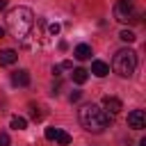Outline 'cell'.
Listing matches in <instances>:
<instances>
[{
  "label": "cell",
  "mask_w": 146,
  "mask_h": 146,
  "mask_svg": "<svg viewBox=\"0 0 146 146\" xmlns=\"http://www.w3.org/2000/svg\"><path fill=\"white\" fill-rule=\"evenodd\" d=\"M59 71H62L59 66H52V75H55V78H59Z\"/></svg>",
  "instance_id": "cell-21"
},
{
  "label": "cell",
  "mask_w": 146,
  "mask_h": 146,
  "mask_svg": "<svg viewBox=\"0 0 146 146\" xmlns=\"http://www.w3.org/2000/svg\"><path fill=\"white\" fill-rule=\"evenodd\" d=\"M78 119H80V125H82L84 130L94 132V135L103 132V130L110 128V123H112V114H107V112H105L100 105H96V103L82 105L80 112H78Z\"/></svg>",
  "instance_id": "cell-1"
},
{
  "label": "cell",
  "mask_w": 146,
  "mask_h": 146,
  "mask_svg": "<svg viewBox=\"0 0 146 146\" xmlns=\"http://www.w3.org/2000/svg\"><path fill=\"white\" fill-rule=\"evenodd\" d=\"M5 7H7V0H0V11H2Z\"/></svg>",
  "instance_id": "cell-22"
},
{
  "label": "cell",
  "mask_w": 146,
  "mask_h": 146,
  "mask_svg": "<svg viewBox=\"0 0 146 146\" xmlns=\"http://www.w3.org/2000/svg\"><path fill=\"white\" fill-rule=\"evenodd\" d=\"M139 146H146V139H141V141H139Z\"/></svg>",
  "instance_id": "cell-24"
},
{
  "label": "cell",
  "mask_w": 146,
  "mask_h": 146,
  "mask_svg": "<svg viewBox=\"0 0 146 146\" xmlns=\"http://www.w3.org/2000/svg\"><path fill=\"white\" fill-rule=\"evenodd\" d=\"M59 30H62V27H59V23H50V25H48L50 36H57V34H59Z\"/></svg>",
  "instance_id": "cell-16"
},
{
  "label": "cell",
  "mask_w": 146,
  "mask_h": 146,
  "mask_svg": "<svg viewBox=\"0 0 146 146\" xmlns=\"http://www.w3.org/2000/svg\"><path fill=\"white\" fill-rule=\"evenodd\" d=\"M80 96H82V91H71L68 100H71V103H75V100H80Z\"/></svg>",
  "instance_id": "cell-19"
},
{
  "label": "cell",
  "mask_w": 146,
  "mask_h": 146,
  "mask_svg": "<svg viewBox=\"0 0 146 146\" xmlns=\"http://www.w3.org/2000/svg\"><path fill=\"white\" fill-rule=\"evenodd\" d=\"M9 144H11L9 135H7V132H0V146H9Z\"/></svg>",
  "instance_id": "cell-17"
},
{
  "label": "cell",
  "mask_w": 146,
  "mask_h": 146,
  "mask_svg": "<svg viewBox=\"0 0 146 146\" xmlns=\"http://www.w3.org/2000/svg\"><path fill=\"white\" fill-rule=\"evenodd\" d=\"M55 132H57V128H46V132H43V135H46V139H50V141H52V139H55Z\"/></svg>",
  "instance_id": "cell-18"
},
{
  "label": "cell",
  "mask_w": 146,
  "mask_h": 146,
  "mask_svg": "<svg viewBox=\"0 0 146 146\" xmlns=\"http://www.w3.org/2000/svg\"><path fill=\"white\" fill-rule=\"evenodd\" d=\"M128 125L132 130H144L146 128V114H144V110H132L128 114Z\"/></svg>",
  "instance_id": "cell-5"
},
{
  "label": "cell",
  "mask_w": 146,
  "mask_h": 146,
  "mask_svg": "<svg viewBox=\"0 0 146 146\" xmlns=\"http://www.w3.org/2000/svg\"><path fill=\"white\" fill-rule=\"evenodd\" d=\"M11 84L14 87H27L30 84V71H25V68L14 71L11 73Z\"/></svg>",
  "instance_id": "cell-7"
},
{
  "label": "cell",
  "mask_w": 146,
  "mask_h": 146,
  "mask_svg": "<svg viewBox=\"0 0 146 146\" xmlns=\"http://www.w3.org/2000/svg\"><path fill=\"white\" fill-rule=\"evenodd\" d=\"M2 36H5V27H0V39H2Z\"/></svg>",
  "instance_id": "cell-23"
},
{
  "label": "cell",
  "mask_w": 146,
  "mask_h": 146,
  "mask_svg": "<svg viewBox=\"0 0 146 146\" xmlns=\"http://www.w3.org/2000/svg\"><path fill=\"white\" fill-rule=\"evenodd\" d=\"M112 68L121 75V78H130L137 68V52L130 48H121L116 50L114 59H112Z\"/></svg>",
  "instance_id": "cell-3"
},
{
  "label": "cell",
  "mask_w": 146,
  "mask_h": 146,
  "mask_svg": "<svg viewBox=\"0 0 146 146\" xmlns=\"http://www.w3.org/2000/svg\"><path fill=\"white\" fill-rule=\"evenodd\" d=\"M73 55H75V59L84 62V59H89V57H91V46H87V43H80V46H75Z\"/></svg>",
  "instance_id": "cell-10"
},
{
  "label": "cell",
  "mask_w": 146,
  "mask_h": 146,
  "mask_svg": "<svg viewBox=\"0 0 146 146\" xmlns=\"http://www.w3.org/2000/svg\"><path fill=\"white\" fill-rule=\"evenodd\" d=\"M119 39H121V41H128V43H132L137 36H135V32H132V30H121V32H119Z\"/></svg>",
  "instance_id": "cell-14"
},
{
  "label": "cell",
  "mask_w": 146,
  "mask_h": 146,
  "mask_svg": "<svg viewBox=\"0 0 146 146\" xmlns=\"http://www.w3.org/2000/svg\"><path fill=\"white\" fill-rule=\"evenodd\" d=\"M16 59H18L16 50H11V48L0 50V66H11V64H16Z\"/></svg>",
  "instance_id": "cell-8"
},
{
  "label": "cell",
  "mask_w": 146,
  "mask_h": 146,
  "mask_svg": "<svg viewBox=\"0 0 146 146\" xmlns=\"http://www.w3.org/2000/svg\"><path fill=\"white\" fill-rule=\"evenodd\" d=\"M107 114H119L121 110H123V103L116 98V96H105L103 98V105H100Z\"/></svg>",
  "instance_id": "cell-6"
},
{
  "label": "cell",
  "mask_w": 146,
  "mask_h": 146,
  "mask_svg": "<svg viewBox=\"0 0 146 146\" xmlns=\"http://www.w3.org/2000/svg\"><path fill=\"white\" fill-rule=\"evenodd\" d=\"M30 116H32V121H41V119H43V112H41V107L32 105V107H30Z\"/></svg>",
  "instance_id": "cell-15"
},
{
  "label": "cell",
  "mask_w": 146,
  "mask_h": 146,
  "mask_svg": "<svg viewBox=\"0 0 146 146\" xmlns=\"http://www.w3.org/2000/svg\"><path fill=\"white\" fill-rule=\"evenodd\" d=\"M91 73H94L96 78H105V75L110 73V66H107L105 62H100V59H94V62H91Z\"/></svg>",
  "instance_id": "cell-9"
},
{
  "label": "cell",
  "mask_w": 146,
  "mask_h": 146,
  "mask_svg": "<svg viewBox=\"0 0 146 146\" xmlns=\"http://www.w3.org/2000/svg\"><path fill=\"white\" fill-rule=\"evenodd\" d=\"M55 141H57L59 146H68V144H71V135H68L66 130H59V128H57V132H55Z\"/></svg>",
  "instance_id": "cell-12"
},
{
  "label": "cell",
  "mask_w": 146,
  "mask_h": 146,
  "mask_svg": "<svg viewBox=\"0 0 146 146\" xmlns=\"http://www.w3.org/2000/svg\"><path fill=\"white\" fill-rule=\"evenodd\" d=\"M7 27L16 39H25L34 27V14L27 7H14L7 14Z\"/></svg>",
  "instance_id": "cell-2"
},
{
  "label": "cell",
  "mask_w": 146,
  "mask_h": 146,
  "mask_svg": "<svg viewBox=\"0 0 146 146\" xmlns=\"http://www.w3.org/2000/svg\"><path fill=\"white\" fill-rule=\"evenodd\" d=\"M114 16H116V21H121V23H139V18H141V14L135 9L132 0H116V5H114Z\"/></svg>",
  "instance_id": "cell-4"
},
{
  "label": "cell",
  "mask_w": 146,
  "mask_h": 146,
  "mask_svg": "<svg viewBox=\"0 0 146 146\" xmlns=\"http://www.w3.org/2000/svg\"><path fill=\"white\" fill-rule=\"evenodd\" d=\"M59 68H73V64L66 59V62H62V64H59Z\"/></svg>",
  "instance_id": "cell-20"
},
{
  "label": "cell",
  "mask_w": 146,
  "mask_h": 146,
  "mask_svg": "<svg viewBox=\"0 0 146 146\" xmlns=\"http://www.w3.org/2000/svg\"><path fill=\"white\" fill-rule=\"evenodd\" d=\"M71 78H73V82H75V84H84V82L89 80V71H84V68H73Z\"/></svg>",
  "instance_id": "cell-11"
},
{
  "label": "cell",
  "mask_w": 146,
  "mask_h": 146,
  "mask_svg": "<svg viewBox=\"0 0 146 146\" xmlns=\"http://www.w3.org/2000/svg\"><path fill=\"white\" fill-rule=\"evenodd\" d=\"M9 125H11L14 130H25V128H27V121H25L23 116H11Z\"/></svg>",
  "instance_id": "cell-13"
}]
</instances>
